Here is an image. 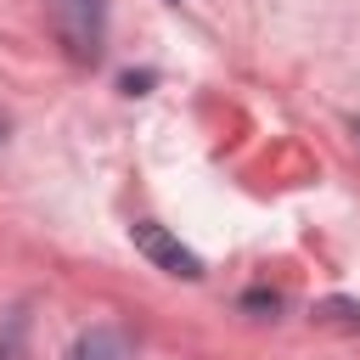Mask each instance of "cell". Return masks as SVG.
Returning a JSON list of instances; mask_svg holds the SVG:
<instances>
[{
  "label": "cell",
  "instance_id": "cell-5",
  "mask_svg": "<svg viewBox=\"0 0 360 360\" xmlns=\"http://www.w3.org/2000/svg\"><path fill=\"white\" fill-rule=\"evenodd\" d=\"M248 309H276V292H248Z\"/></svg>",
  "mask_w": 360,
  "mask_h": 360
},
{
  "label": "cell",
  "instance_id": "cell-3",
  "mask_svg": "<svg viewBox=\"0 0 360 360\" xmlns=\"http://www.w3.org/2000/svg\"><path fill=\"white\" fill-rule=\"evenodd\" d=\"M68 360H135V349H129V338H124L118 326H90V332L73 343Z\"/></svg>",
  "mask_w": 360,
  "mask_h": 360
},
{
  "label": "cell",
  "instance_id": "cell-2",
  "mask_svg": "<svg viewBox=\"0 0 360 360\" xmlns=\"http://www.w3.org/2000/svg\"><path fill=\"white\" fill-rule=\"evenodd\" d=\"M129 236H135V248H141V253H146L158 270L186 276V281H197V276H202V259H197V253H191V248L174 236V231H163L158 219H135V225H129Z\"/></svg>",
  "mask_w": 360,
  "mask_h": 360
},
{
  "label": "cell",
  "instance_id": "cell-4",
  "mask_svg": "<svg viewBox=\"0 0 360 360\" xmlns=\"http://www.w3.org/2000/svg\"><path fill=\"white\" fill-rule=\"evenodd\" d=\"M0 360H28V315L22 309L0 326Z\"/></svg>",
  "mask_w": 360,
  "mask_h": 360
},
{
  "label": "cell",
  "instance_id": "cell-1",
  "mask_svg": "<svg viewBox=\"0 0 360 360\" xmlns=\"http://www.w3.org/2000/svg\"><path fill=\"white\" fill-rule=\"evenodd\" d=\"M107 0H51V28L73 62H96L107 45Z\"/></svg>",
  "mask_w": 360,
  "mask_h": 360
},
{
  "label": "cell",
  "instance_id": "cell-6",
  "mask_svg": "<svg viewBox=\"0 0 360 360\" xmlns=\"http://www.w3.org/2000/svg\"><path fill=\"white\" fill-rule=\"evenodd\" d=\"M0 135H6V118H0Z\"/></svg>",
  "mask_w": 360,
  "mask_h": 360
}]
</instances>
